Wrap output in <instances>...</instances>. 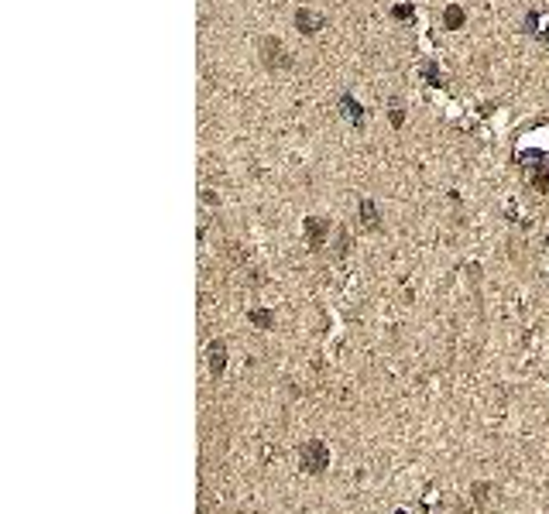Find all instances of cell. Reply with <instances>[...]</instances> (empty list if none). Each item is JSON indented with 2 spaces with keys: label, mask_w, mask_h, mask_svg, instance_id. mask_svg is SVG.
<instances>
[{
  "label": "cell",
  "mask_w": 549,
  "mask_h": 514,
  "mask_svg": "<svg viewBox=\"0 0 549 514\" xmlns=\"http://www.w3.org/2000/svg\"><path fill=\"white\" fill-rule=\"evenodd\" d=\"M395 514H409V511H395Z\"/></svg>",
  "instance_id": "ac0fdd59"
},
{
  "label": "cell",
  "mask_w": 549,
  "mask_h": 514,
  "mask_svg": "<svg viewBox=\"0 0 549 514\" xmlns=\"http://www.w3.org/2000/svg\"><path fill=\"white\" fill-rule=\"evenodd\" d=\"M257 55H261V66H264L268 73H285V69L296 66V59H292V52L285 48V41L275 38V35H264V38L257 41Z\"/></svg>",
  "instance_id": "7a4b0ae2"
},
{
  "label": "cell",
  "mask_w": 549,
  "mask_h": 514,
  "mask_svg": "<svg viewBox=\"0 0 549 514\" xmlns=\"http://www.w3.org/2000/svg\"><path fill=\"white\" fill-rule=\"evenodd\" d=\"M470 494H474V504L484 508V501H488V494H491V483H488V480H477V483L470 487Z\"/></svg>",
  "instance_id": "4fadbf2b"
},
{
  "label": "cell",
  "mask_w": 549,
  "mask_h": 514,
  "mask_svg": "<svg viewBox=\"0 0 549 514\" xmlns=\"http://www.w3.org/2000/svg\"><path fill=\"white\" fill-rule=\"evenodd\" d=\"M419 73H423V80L429 82L433 89H443V86H446V76H443L439 62H433V59H426L423 66H419Z\"/></svg>",
  "instance_id": "8fae6325"
},
{
  "label": "cell",
  "mask_w": 549,
  "mask_h": 514,
  "mask_svg": "<svg viewBox=\"0 0 549 514\" xmlns=\"http://www.w3.org/2000/svg\"><path fill=\"white\" fill-rule=\"evenodd\" d=\"M539 41H543V45H546V48H549V21H546V24H543V35H539Z\"/></svg>",
  "instance_id": "2e32d148"
},
{
  "label": "cell",
  "mask_w": 549,
  "mask_h": 514,
  "mask_svg": "<svg viewBox=\"0 0 549 514\" xmlns=\"http://www.w3.org/2000/svg\"><path fill=\"white\" fill-rule=\"evenodd\" d=\"M299 467H302L309 476L326 474V467H330V446H326L323 439H309V442H302V449H299Z\"/></svg>",
  "instance_id": "3957f363"
},
{
  "label": "cell",
  "mask_w": 549,
  "mask_h": 514,
  "mask_svg": "<svg viewBox=\"0 0 549 514\" xmlns=\"http://www.w3.org/2000/svg\"><path fill=\"white\" fill-rule=\"evenodd\" d=\"M206 363H210V377L220 381L223 370H227V343H223V340H210V347H206Z\"/></svg>",
  "instance_id": "ba28073f"
},
{
  "label": "cell",
  "mask_w": 549,
  "mask_h": 514,
  "mask_svg": "<svg viewBox=\"0 0 549 514\" xmlns=\"http://www.w3.org/2000/svg\"><path fill=\"white\" fill-rule=\"evenodd\" d=\"M388 120H391V127H402V123H405V107H402V100H398V96L391 100V110H388Z\"/></svg>",
  "instance_id": "5bb4252c"
},
{
  "label": "cell",
  "mask_w": 549,
  "mask_h": 514,
  "mask_svg": "<svg viewBox=\"0 0 549 514\" xmlns=\"http://www.w3.org/2000/svg\"><path fill=\"white\" fill-rule=\"evenodd\" d=\"M546 247H549V230H546Z\"/></svg>",
  "instance_id": "e0dca14e"
},
{
  "label": "cell",
  "mask_w": 549,
  "mask_h": 514,
  "mask_svg": "<svg viewBox=\"0 0 549 514\" xmlns=\"http://www.w3.org/2000/svg\"><path fill=\"white\" fill-rule=\"evenodd\" d=\"M467 24V10L460 7V3H446L443 7V28L446 31H460Z\"/></svg>",
  "instance_id": "9c48e42d"
},
{
  "label": "cell",
  "mask_w": 549,
  "mask_h": 514,
  "mask_svg": "<svg viewBox=\"0 0 549 514\" xmlns=\"http://www.w3.org/2000/svg\"><path fill=\"white\" fill-rule=\"evenodd\" d=\"M357 220H361V227H364L368 234H378V230H381V209H378V202H375L371 196L357 199Z\"/></svg>",
  "instance_id": "8992f818"
},
{
  "label": "cell",
  "mask_w": 549,
  "mask_h": 514,
  "mask_svg": "<svg viewBox=\"0 0 549 514\" xmlns=\"http://www.w3.org/2000/svg\"><path fill=\"white\" fill-rule=\"evenodd\" d=\"M248 322H251L254 329L268 333V329H275V312H271V309H261V305H254V309H248Z\"/></svg>",
  "instance_id": "30bf717a"
},
{
  "label": "cell",
  "mask_w": 549,
  "mask_h": 514,
  "mask_svg": "<svg viewBox=\"0 0 549 514\" xmlns=\"http://www.w3.org/2000/svg\"><path fill=\"white\" fill-rule=\"evenodd\" d=\"M292 21H296V31L299 35H306V38H316V35L326 28V17L316 14V10H309V7H299Z\"/></svg>",
  "instance_id": "5b68a950"
},
{
  "label": "cell",
  "mask_w": 549,
  "mask_h": 514,
  "mask_svg": "<svg viewBox=\"0 0 549 514\" xmlns=\"http://www.w3.org/2000/svg\"><path fill=\"white\" fill-rule=\"evenodd\" d=\"M518 168L525 172V179L543 196H549V151L546 148H525V151H518Z\"/></svg>",
  "instance_id": "6da1fadb"
},
{
  "label": "cell",
  "mask_w": 549,
  "mask_h": 514,
  "mask_svg": "<svg viewBox=\"0 0 549 514\" xmlns=\"http://www.w3.org/2000/svg\"><path fill=\"white\" fill-rule=\"evenodd\" d=\"M340 117L347 120L350 127H357V130H364V123H368V114H364V107H361V100H354L350 93H343L340 96Z\"/></svg>",
  "instance_id": "52a82bcc"
},
{
  "label": "cell",
  "mask_w": 549,
  "mask_h": 514,
  "mask_svg": "<svg viewBox=\"0 0 549 514\" xmlns=\"http://www.w3.org/2000/svg\"><path fill=\"white\" fill-rule=\"evenodd\" d=\"M543 24H546V21H539V10H529V17H525V35L539 38V35H543Z\"/></svg>",
  "instance_id": "7c38bea8"
},
{
  "label": "cell",
  "mask_w": 549,
  "mask_h": 514,
  "mask_svg": "<svg viewBox=\"0 0 549 514\" xmlns=\"http://www.w3.org/2000/svg\"><path fill=\"white\" fill-rule=\"evenodd\" d=\"M302 237L309 243V250H319L330 237V220L326 216H306L302 220Z\"/></svg>",
  "instance_id": "277c9868"
},
{
  "label": "cell",
  "mask_w": 549,
  "mask_h": 514,
  "mask_svg": "<svg viewBox=\"0 0 549 514\" xmlns=\"http://www.w3.org/2000/svg\"><path fill=\"white\" fill-rule=\"evenodd\" d=\"M391 17H395V21H412V17H416V7H412V3H395V7H391Z\"/></svg>",
  "instance_id": "9a60e30c"
}]
</instances>
